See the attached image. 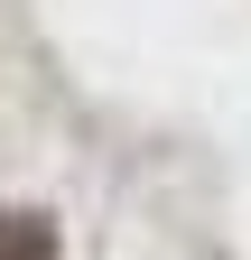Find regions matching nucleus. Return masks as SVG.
Masks as SVG:
<instances>
[{
    "label": "nucleus",
    "mask_w": 251,
    "mask_h": 260,
    "mask_svg": "<svg viewBox=\"0 0 251 260\" xmlns=\"http://www.w3.org/2000/svg\"><path fill=\"white\" fill-rule=\"evenodd\" d=\"M0 260H56V223H47V214L0 205Z\"/></svg>",
    "instance_id": "f257e3e1"
}]
</instances>
